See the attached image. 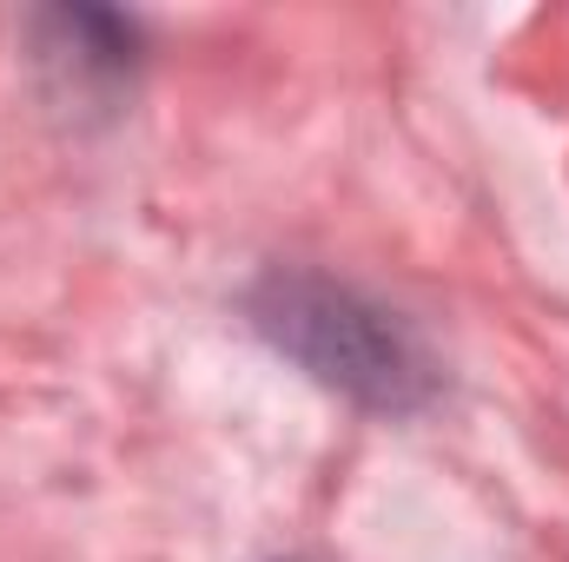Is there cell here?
Returning <instances> with one entry per match:
<instances>
[{"label":"cell","instance_id":"6da1fadb","mask_svg":"<svg viewBox=\"0 0 569 562\" xmlns=\"http://www.w3.org/2000/svg\"><path fill=\"white\" fill-rule=\"evenodd\" d=\"M252 324L291 364H305L318 384L345 391L365 411H418L437 391L425 338L398 311L318 272H272L252 291Z\"/></svg>","mask_w":569,"mask_h":562}]
</instances>
